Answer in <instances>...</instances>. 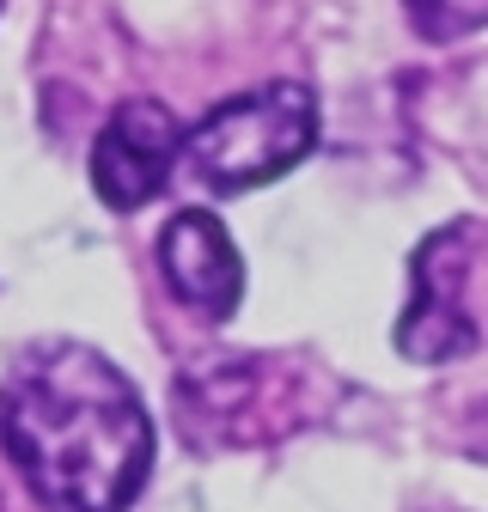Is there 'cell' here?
Masks as SVG:
<instances>
[{
    "mask_svg": "<svg viewBox=\"0 0 488 512\" xmlns=\"http://www.w3.org/2000/svg\"><path fill=\"white\" fill-rule=\"evenodd\" d=\"M318 147V98L299 80H269L251 92L220 98L190 135H183V171L214 196H244L287 177Z\"/></svg>",
    "mask_w": 488,
    "mask_h": 512,
    "instance_id": "7a4b0ae2",
    "label": "cell"
},
{
    "mask_svg": "<svg viewBox=\"0 0 488 512\" xmlns=\"http://www.w3.org/2000/svg\"><path fill=\"white\" fill-rule=\"evenodd\" d=\"M159 275L177 305H190L208 324H226L244 299V256L208 208H183L159 232Z\"/></svg>",
    "mask_w": 488,
    "mask_h": 512,
    "instance_id": "5b68a950",
    "label": "cell"
},
{
    "mask_svg": "<svg viewBox=\"0 0 488 512\" xmlns=\"http://www.w3.org/2000/svg\"><path fill=\"white\" fill-rule=\"evenodd\" d=\"M177 165H183V128L159 98L116 104L92 141V189L116 214H135L153 196H165Z\"/></svg>",
    "mask_w": 488,
    "mask_h": 512,
    "instance_id": "277c9868",
    "label": "cell"
},
{
    "mask_svg": "<svg viewBox=\"0 0 488 512\" xmlns=\"http://www.w3.org/2000/svg\"><path fill=\"white\" fill-rule=\"evenodd\" d=\"M476 226L470 220H452L440 232H427L409 256V311L397 317V354L415 360V366H446V360H464L476 354L482 330L464 305V269H470V238Z\"/></svg>",
    "mask_w": 488,
    "mask_h": 512,
    "instance_id": "3957f363",
    "label": "cell"
},
{
    "mask_svg": "<svg viewBox=\"0 0 488 512\" xmlns=\"http://www.w3.org/2000/svg\"><path fill=\"white\" fill-rule=\"evenodd\" d=\"M0 445L49 512H129L153 470L147 403L86 342H37L0 384Z\"/></svg>",
    "mask_w": 488,
    "mask_h": 512,
    "instance_id": "6da1fadb",
    "label": "cell"
},
{
    "mask_svg": "<svg viewBox=\"0 0 488 512\" xmlns=\"http://www.w3.org/2000/svg\"><path fill=\"white\" fill-rule=\"evenodd\" d=\"M403 13L427 43H458L488 25V0H403Z\"/></svg>",
    "mask_w": 488,
    "mask_h": 512,
    "instance_id": "8992f818",
    "label": "cell"
}]
</instances>
